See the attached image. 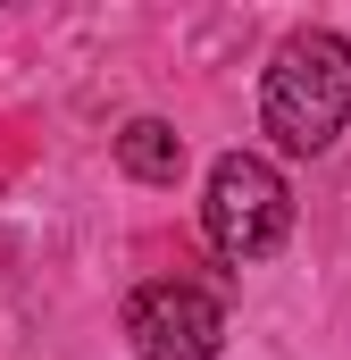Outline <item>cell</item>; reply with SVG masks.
<instances>
[{
    "label": "cell",
    "mask_w": 351,
    "mask_h": 360,
    "mask_svg": "<svg viewBox=\"0 0 351 360\" xmlns=\"http://www.w3.org/2000/svg\"><path fill=\"white\" fill-rule=\"evenodd\" d=\"M260 126L293 160H318L351 126V42L343 34H326V25L284 34V51L267 59V84H260Z\"/></svg>",
    "instance_id": "6da1fadb"
},
{
    "label": "cell",
    "mask_w": 351,
    "mask_h": 360,
    "mask_svg": "<svg viewBox=\"0 0 351 360\" xmlns=\"http://www.w3.org/2000/svg\"><path fill=\"white\" fill-rule=\"evenodd\" d=\"M201 226H209V243H218V260H267L276 243H284V226H293V193L284 176L267 168L260 151H226L218 168H209V201H201Z\"/></svg>",
    "instance_id": "7a4b0ae2"
},
{
    "label": "cell",
    "mask_w": 351,
    "mask_h": 360,
    "mask_svg": "<svg viewBox=\"0 0 351 360\" xmlns=\"http://www.w3.org/2000/svg\"><path fill=\"white\" fill-rule=\"evenodd\" d=\"M126 344L143 360H218L226 352V310H218V293H201V285H143L134 302H126Z\"/></svg>",
    "instance_id": "3957f363"
},
{
    "label": "cell",
    "mask_w": 351,
    "mask_h": 360,
    "mask_svg": "<svg viewBox=\"0 0 351 360\" xmlns=\"http://www.w3.org/2000/svg\"><path fill=\"white\" fill-rule=\"evenodd\" d=\"M117 168L134 184H176L184 176V134H176L168 117H126L117 126Z\"/></svg>",
    "instance_id": "277c9868"
}]
</instances>
